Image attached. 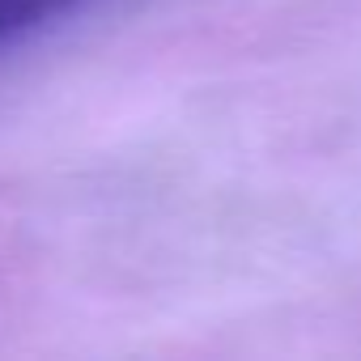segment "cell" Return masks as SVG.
I'll use <instances>...</instances> for the list:
<instances>
[{"label":"cell","instance_id":"6da1fadb","mask_svg":"<svg viewBox=\"0 0 361 361\" xmlns=\"http://www.w3.org/2000/svg\"><path fill=\"white\" fill-rule=\"evenodd\" d=\"M90 0H0V47H9L64 13H77Z\"/></svg>","mask_w":361,"mask_h":361}]
</instances>
